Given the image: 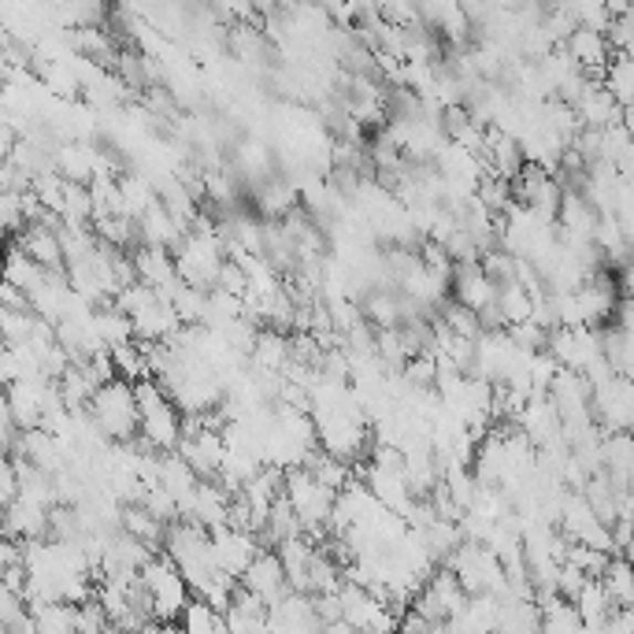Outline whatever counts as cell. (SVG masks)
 <instances>
[{
    "mask_svg": "<svg viewBox=\"0 0 634 634\" xmlns=\"http://www.w3.org/2000/svg\"><path fill=\"white\" fill-rule=\"evenodd\" d=\"M134 389L137 405H142V446H149L153 453H178L186 435L183 408L175 405L172 394L156 378H142Z\"/></svg>",
    "mask_w": 634,
    "mask_h": 634,
    "instance_id": "1",
    "label": "cell"
},
{
    "mask_svg": "<svg viewBox=\"0 0 634 634\" xmlns=\"http://www.w3.org/2000/svg\"><path fill=\"white\" fill-rule=\"evenodd\" d=\"M90 416L112 446H134L142 438V405H137L134 383L112 378L108 386H101L90 405Z\"/></svg>",
    "mask_w": 634,
    "mask_h": 634,
    "instance_id": "2",
    "label": "cell"
},
{
    "mask_svg": "<svg viewBox=\"0 0 634 634\" xmlns=\"http://www.w3.org/2000/svg\"><path fill=\"white\" fill-rule=\"evenodd\" d=\"M142 586L153 601L156 623H172V627H178V620H183L186 609L194 605V590H189L186 575L178 572V564L167 553H156L149 564L142 568Z\"/></svg>",
    "mask_w": 634,
    "mask_h": 634,
    "instance_id": "3",
    "label": "cell"
},
{
    "mask_svg": "<svg viewBox=\"0 0 634 634\" xmlns=\"http://www.w3.org/2000/svg\"><path fill=\"white\" fill-rule=\"evenodd\" d=\"M287 501L293 505L298 520L304 523V534H309L315 545L331 538V520H334L337 493L326 490V486L315 479L309 468L287 471Z\"/></svg>",
    "mask_w": 634,
    "mask_h": 634,
    "instance_id": "4",
    "label": "cell"
},
{
    "mask_svg": "<svg viewBox=\"0 0 634 634\" xmlns=\"http://www.w3.org/2000/svg\"><path fill=\"white\" fill-rule=\"evenodd\" d=\"M545 353L564 372L586 378L605 364V331H597V326H557V331H549Z\"/></svg>",
    "mask_w": 634,
    "mask_h": 634,
    "instance_id": "5",
    "label": "cell"
},
{
    "mask_svg": "<svg viewBox=\"0 0 634 634\" xmlns=\"http://www.w3.org/2000/svg\"><path fill=\"white\" fill-rule=\"evenodd\" d=\"M446 568L460 579V586L468 590V597L482 594H501L509 575H505L501 557L482 542H464L457 553L446 560Z\"/></svg>",
    "mask_w": 634,
    "mask_h": 634,
    "instance_id": "6",
    "label": "cell"
},
{
    "mask_svg": "<svg viewBox=\"0 0 634 634\" xmlns=\"http://www.w3.org/2000/svg\"><path fill=\"white\" fill-rule=\"evenodd\" d=\"M594 389V419L605 435H631L634 430V378L612 372Z\"/></svg>",
    "mask_w": 634,
    "mask_h": 634,
    "instance_id": "7",
    "label": "cell"
},
{
    "mask_svg": "<svg viewBox=\"0 0 634 634\" xmlns=\"http://www.w3.org/2000/svg\"><path fill=\"white\" fill-rule=\"evenodd\" d=\"M230 509H235V493L219 479H200V486L183 501V520L205 527V531H224L230 527Z\"/></svg>",
    "mask_w": 634,
    "mask_h": 634,
    "instance_id": "8",
    "label": "cell"
},
{
    "mask_svg": "<svg viewBox=\"0 0 634 634\" xmlns=\"http://www.w3.org/2000/svg\"><path fill=\"white\" fill-rule=\"evenodd\" d=\"M241 590L252 594L257 601H263L268 609H274L279 601H287L293 590H290V579H287V568H282V560L274 549H263V553L252 560V568L241 579Z\"/></svg>",
    "mask_w": 634,
    "mask_h": 634,
    "instance_id": "9",
    "label": "cell"
},
{
    "mask_svg": "<svg viewBox=\"0 0 634 634\" xmlns=\"http://www.w3.org/2000/svg\"><path fill=\"white\" fill-rule=\"evenodd\" d=\"M211 549H216V560H219V568H224V575L241 583L246 572L252 568V560L263 553V542L249 531L224 527V531H211Z\"/></svg>",
    "mask_w": 634,
    "mask_h": 634,
    "instance_id": "10",
    "label": "cell"
},
{
    "mask_svg": "<svg viewBox=\"0 0 634 634\" xmlns=\"http://www.w3.org/2000/svg\"><path fill=\"white\" fill-rule=\"evenodd\" d=\"M572 108L583 123V131H609V126L623 123V104L612 97L609 86L601 79H590L583 93L572 101Z\"/></svg>",
    "mask_w": 634,
    "mask_h": 634,
    "instance_id": "11",
    "label": "cell"
},
{
    "mask_svg": "<svg viewBox=\"0 0 634 634\" xmlns=\"http://www.w3.org/2000/svg\"><path fill=\"white\" fill-rule=\"evenodd\" d=\"M453 301L471 309L475 315H482L498 301V282L482 271V263H460L457 274H453Z\"/></svg>",
    "mask_w": 634,
    "mask_h": 634,
    "instance_id": "12",
    "label": "cell"
},
{
    "mask_svg": "<svg viewBox=\"0 0 634 634\" xmlns=\"http://www.w3.org/2000/svg\"><path fill=\"white\" fill-rule=\"evenodd\" d=\"M15 246L23 249L34 263H41L45 271H67V257H63V241H60V224H30L23 235L15 238Z\"/></svg>",
    "mask_w": 634,
    "mask_h": 634,
    "instance_id": "13",
    "label": "cell"
},
{
    "mask_svg": "<svg viewBox=\"0 0 634 634\" xmlns=\"http://www.w3.org/2000/svg\"><path fill=\"white\" fill-rule=\"evenodd\" d=\"M564 49L572 52V60L579 67L586 71V75H605L612 56H616V49H612V41L605 30H590V27H579L572 38L564 41Z\"/></svg>",
    "mask_w": 634,
    "mask_h": 634,
    "instance_id": "14",
    "label": "cell"
},
{
    "mask_svg": "<svg viewBox=\"0 0 634 634\" xmlns=\"http://www.w3.org/2000/svg\"><path fill=\"white\" fill-rule=\"evenodd\" d=\"M131 257H134L137 282H145V287L156 290V293H167V290L175 287V282H183V279H178L175 252L156 249V246H137Z\"/></svg>",
    "mask_w": 634,
    "mask_h": 634,
    "instance_id": "15",
    "label": "cell"
},
{
    "mask_svg": "<svg viewBox=\"0 0 634 634\" xmlns=\"http://www.w3.org/2000/svg\"><path fill=\"white\" fill-rule=\"evenodd\" d=\"M156 486H164V490L172 493L178 505H183L189 493L200 486V475L189 468L178 453H164V457H160V479H156Z\"/></svg>",
    "mask_w": 634,
    "mask_h": 634,
    "instance_id": "16",
    "label": "cell"
},
{
    "mask_svg": "<svg viewBox=\"0 0 634 634\" xmlns=\"http://www.w3.org/2000/svg\"><path fill=\"white\" fill-rule=\"evenodd\" d=\"M498 312L505 326H520V323H531L534 320V293L523 287V282H501L498 287Z\"/></svg>",
    "mask_w": 634,
    "mask_h": 634,
    "instance_id": "17",
    "label": "cell"
},
{
    "mask_svg": "<svg viewBox=\"0 0 634 634\" xmlns=\"http://www.w3.org/2000/svg\"><path fill=\"white\" fill-rule=\"evenodd\" d=\"M123 534L137 538V542L160 549L164 538H167V523H160L156 516L145 509V505H123V523H119Z\"/></svg>",
    "mask_w": 634,
    "mask_h": 634,
    "instance_id": "18",
    "label": "cell"
},
{
    "mask_svg": "<svg viewBox=\"0 0 634 634\" xmlns=\"http://www.w3.org/2000/svg\"><path fill=\"white\" fill-rule=\"evenodd\" d=\"M542 605V634H583V616H579L575 601L568 597H545Z\"/></svg>",
    "mask_w": 634,
    "mask_h": 634,
    "instance_id": "19",
    "label": "cell"
},
{
    "mask_svg": "<svg viewBox=\"0 0 634 634\" xmlns=\"http://www.w3.org/2000/svg\"><path fill=\"white\" fill-rule=\"evenodd\" d=\"M575 609H579V616H583L586 627H601V623H609L612 616H616V605H612V597H609V590L601 579H590V583L579 590Z\"/></svg>",
    "mask_w": 634,
    "mask_h": 634,
    "instance_id": "20",
    "label": "cell"
},
{
    "mask_svg": "<svg viewBox=\"0 0 634 634\" xmlns=\"http://www.w3.org/2000/svg\"><path fill=\"white\" fill-rule=\"evenodd\" d=\"M601 583H605L616 612L634 609V564L627 557H612V564H609V572H605Z\"/></svg>",
    "mask_w": 634,
    "mask_h": 634,
    "instance_id": "21",
    "label": "cell"
},
{
    "mask_svg": "<svg viewBox=\"0 0 634 634\" xmlns=\"http://www.w3.org/2000/svg\"><path fill=\"white\" fill-rule=\"evenodd\" d=\"M93 323H97V334H101V342L104 349H119L126 342H134V323H131V315L119 312L115 304H104V309H97V315H93Z\"/></svg>",
    "mask_w": 634,
    "mask_h": 634,
    "instance_id": "22",
    "label": "cell"
},
{
    "mask_svg": "<svg viewBox=\"0 0 634 634\" xmlns=\"http://www.w3.org/2000/svg\"><path fill=\"white\" fill-rule=\"evenodd\" d=\"M49 274H52V271H45V268H41V263L30 260L23 249L12 246V257H8V274H4V282H12L15 290H23L27 298H30V293H34V290L41 287V282L49 279Z\"/></svg>",
    "mask_w": 634,
    "mask_h": 634,
    "instance_id": "23",
    "label": "cell"
},
{
    "mask_svg": "<svg viewBox=\"0 0 634 634\" xmlns=\"http://www.w3.org/2000/svg\"><path fill=\"white\" fill-rule=\"evenodd\" d=\"M309 471L320 479L326 490H334V493H342L345 486H353L356 479H353V464H345V460H337V457H331V453H315V457L309 460Z\"/></svg>",
    "mask_w": 634,
    "mask_h": 634,
    "instance_id": "24",
    "label": "cell"
},
{
    "mask_svg": "<svg viewBox=\"0 0 634 634\" xmlns=\"http://www.w3.org/2000/svg\"><path fill=\"white\" fill-rule=\"evenodd\" d=\"M178 631L183 634H227V616L211 609L208 601L194 597V605H189L186 616L178 620Z\"/></svg>",
    "mask_w": 634,
    "mask_h": 634,
    "instance_id": "25",
    "label": "cell"
},
{
    "mask_svg": "<svg viewBox=\"0 0 634 634\" xmlns=\"http://www.w3.org/2000/svg\"><path fill=\"white\" fill-rule=\"evenodd\" d=\"M30 612L38 616V634H79V605H41Z\"/></svg>",
    "mask_w": 634,
    "mask_h": 634,
    "instance_id": "26",
    "label": "cell"
},
{
    "mask_svg": "<svg viewBox=\"0 0 634 634\" xmlns=\"http://www.w3.org/2000/svg\"><path fill=\"white\" fill-rule=\"evenodd\" d=\"M438 320L446 323L457 337H464V342H479V337L486 334V326H482L479 315H475L471 309H464V304H457V301H449L446 309H441Z\"/></svg>",
    "mask_w": 634,
    "mask_h": 634,
    "instance_id": "27",
    "label": "cell"
},
{
    "mask_svg": "<svg viewBox=\"0 0 634 634\" xmlns=\"http://www.w3.org/2000/svg\"><path fill=\"white\" fill-rule=\"evenodd\" d=\"M564 564L579 568L586 579H605L612 557L609 553H597V549H586V545H568V560Z\"/></svg>",
    "mask_w": 634,
    "mask_h": 634,
    "instance_id": "28",
    "label": "cell"
}]
</instances>
